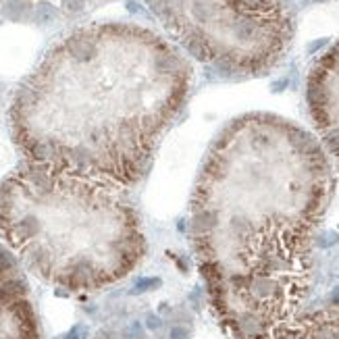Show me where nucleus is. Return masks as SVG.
Wrapping results in <instances>:
<instances>
[{"instance_id": "obj_1", "label": "nucleus", "mask_w": 339, "mask_h": 339, "mask_svg": "<svg viewBox=\"0 0 339 339\" xmlns=\"http://www.w3.org/2000/svg\"><path fill=\"white\" fill-rule=\"evenodd\" d=\"M333 188L324 148L281 117H239L213 142L192 194L190 237L233 339H279L304 310Z\"/></svg>"}, {"instance_id": "obj_2", "label": "nucleus", "mask_w": 339, "mask_h": 339, "mask_svg": "<svg viewBox=\"0 0 339 339\" xmlns=\"http://www.w3.org/2000/svg\"><path fill=\"white\" fill-rule=\"evenodd\" d=\"M190 79L188 61L144 27H81L17 90L13 142L27 162L129 190L146 177Z\"/></svg>"}, {"instance_id": "obj_3", "label": "nucleus", "mask_w": 339, "mask_h": 339, "mask_svg": "<svg viewBox=\"0 0 339 339\" xmlns=\"http://www.w3.org/2000/svg\"><path fill=\"white\" fill-rule=\"evenodd\" d=\"M0 237L34 275L69 291L117 283L148 246L125 188L27 160L0 179Z\"/></svg>"}, {"instance_id": "obj_4", "label": "nucleus", "mask_w": 339, "mask_h": 339, "mask_svg": "<svg viewBox=\"0 0 339 339\" xmlns=\"http://www.w3.org/2000/svg\"><path fill=\"white\" fill-rule=\"evenodd\" d=\"M310 117L339 171V40L314 61L306 81Z\"/></svg>"}, {"instance_id": "obj_5", "label": "nucleus", "mask_w": 339, "mask_h": 339, "mask_svg": "<svg viewBox=\"0 0 339 339\" xmlns=\"http://www.w3.org/2000/svg\"><path fill=\"white\" fill-rule=\"evenodd\" d=\"M0 339H40L30 287L15 258L0 246Z\"/></svg>"}, {"instance_id": "obj_6", "label": "nucleus", "mask_w": 339, "mask_h": 339, "mask_svg": "<svg viewBox=\"0 0 339 339\" xmlns=\"http://www.w3.org/2000/svg\"><path fill=\"white\" fill-rule=\"evenodd\" d=\"M61 9L67 15H79L86 11V0H61Z\"/></svg>"}, {"instance_id": "obj_7", "label": "nucleus", "mask_w": 339, "mask_h": 339, "mask_svg": "<svg viewBox=\"0 0 339 339\" xmlns=\"http://www.w3.org/2000/svg\"><path fill=\"white\" fill-rule=\"evenodd\" d=\"M158 327H160V322L154 318V316H150V318H148V329H158Z\"/></svg>"}, {"instance_id": "obj_8", "label": "nucleus", "mask_w": 339, "mask_h": 339, "mask_svg": "<svg viewBox=\"0 0 339 339\" xmlns=\"http://www.w3.org/2000/svg\"><path fill=\"white\" fill-rule=\"evenodd\" d=\"M173 339H186V333H183V331H173Z\"/></svg>"}]
</instances>
